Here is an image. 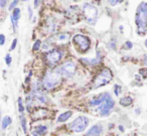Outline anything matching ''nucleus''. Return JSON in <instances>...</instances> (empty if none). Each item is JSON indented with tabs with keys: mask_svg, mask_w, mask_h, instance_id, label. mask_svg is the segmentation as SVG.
<instances>
[{
	"mask_svg": "<svg viewBox=\"0 0 147 136\" xmlns=\"http://www.w3.org/2000/svg\"><path fill=\"white\" fill-rule=\"evenodd\" d=\"M135 22L139 35H144L147 31V3L141 2L136 9Z\"/></svg>",
	"mask_w": 147,
	"mask_h": 136,
	"instance_id": "obj_1",
	"label": "nucleus"
},
{
	"mask_svg": "<svg viewBox=\"0 0 147 136\" xmlns=\"http://www.w3.org/2000/svg\"><path fill=\"white\" fill-rule=\"evenodd\" d=\"M61 77L59 73H57L55 71H49L47 72L45 78L42 81V86L47 90H51L55 87H57L61 82Z\"/></svg>",
	"mask_w": 147,
	"mask_h": 136,
	"instance_id": "obj_2",
	"label": "nucleus"
},
{
	"mask_svg": "<svg viewBox=\"0 0 147 136\" xmlns=\"http://www.w3.org/2000/svg\"><path fill=\"white\" fill-rule=\"evenodd\" d=\"M112 78H113V74L110 70L107 69V68L106 69H103L102 71H101V73L99 74L96 79H95L93 88L97 89V88H100V87H102V86L107 85V84L112 80Z\"/></svg>",
	"mask_w": 147,
	"mask_h": 136,
	"instance_id": "obj_3",
	"label": "nucleus"
},
{
	"mask_svg": "<svg viewBox=\"0 0 147 136\" xmlns=\"http://www.w3.org/2000/svg\"><path fill=\"white\" fill-rule=\"evenodd\" d=\"M55 71L59 73L61 77L71 78L76 73V65L73 62H67V63L63 64L61 67L57 68Z\"/></svg>",
	"mask_w": 147,
	"mask_h": 136,
	"instance_id": "obj_4",
	"label": "nucleus"
},
{
	"mask_svg": "<svg viewBox=\"0 0 147 136\" xmlns=\"http://www.w3.org/2000/svg\"><path fill=\"white\" fill-rule=\"evenodd\" d=\"M89 119L85 116H80L77 119H75L71 124H69V128L71 131L79 133V132H83L89 125Z\"/></svg>",
	"mask_w": 147,
	"mask_h": 136,
	"instance_id": "obj_5",
	"label": "nucleus"
},
{
	"mask_svg": "<svg viewBox=\"0 0 147 136\" xmlns=\"http://www.w3.org/2000/svg\"><path fill=\"white\" fill-rule=\"evenodd\" d=\"M83 12H84L88 22H90L91 24H95L97 17H98V10L96 7L89 3H85L83 6Z\"/></svg>",
	"mask_w": 147,
	"mask_h": 136,
	"instance_id": "obj_6",
	"label": "nucleus"
},
{
	"mask_svg": "<svg viewBox=\"0 0 147 136\" xmlns=\"http://www.w3.org/2000/svg\"><path fill=\"white\" fill-rule=\"evenodd\" d=\"M73 41L80 47V51L82 53H86L90 47V41L87 37L82 35H77L73 37Z\"/></svg>",
	"mask_w": 147,
	"mask_h": 136,
	"instance_id": "obj_7",
	"label": "nucleus"
},
{
	"mask_svg": "<svg viewBox=\"0 0 147 136\" xmlns=\"http://www.w3.org/2000/svg\"><path fill=\"white\" fill-rule=\"evenodd\" d=\"M114 106H115L114 100H112L111 97L108 98L102 105L99 106V108H98L99 114H100L102 117H106V116L110 115L111 111H112V109L114 108Z\"/></svg>",
	"mask_w": 147,
	"mask_h": 136,
	"instance_id": "obj_8",
	"label": "nucleus"
},
{
	"mask_svg": "<svg viewBox=\"0 0 147 136\" xmlns=\"http://www.w3.org/2000/svg\"><path fill=\"white\" fill-rule=\"evenodd\" d=\"M63 58V53L59 49H53L51 51H49L47 55V62L49 66H55L59 63Z\"/></svg>",
	"mask_w": 147,
	"mask_h": 136,
	"instance_id": "obj_9",
	"label": "nucleus"
},
{
	"mask_svg": "<svg viewBox=\"0 0 147 136\" xmlns=\"http://www.w3.org/2000/svg\"><path fill=\"white\" fill-rule=\"evenodd\" d=\"M31 95L33 96L34 100H36L39 104H45L47 101V97L45 95L41 90H32L31 91Z\"/></svg>",
	"mask_w": 147,
	"mask_h": 136,
	"instance_id": "obj_10",
	"label": "nucleus"
},
{
	"mask_svg": "<svg viewBox=\"0 0 147 136\" xmlns=\"http://www.w3.org/2000/svg\"><path fill=\"white\" fill-rule=\"evenodd\" d=\"M111 96L109 95L108 93H103L101 95H99L97 98H95L94 100L90 102V106H99V105H102L105 101H106L108 98H110Z\"/></svg>",
	"mask_w": 147,
	"mask_h": 136,
	"instance_id": "obj_11",
	"label": "nucleus"
},
{
	"mask_svg": "<svg viewBox=\"0 0 147 136\" xmlns=\"http://www.w3.org/2000/svg\"><path fill=\"white\" fill-rule=\"evenodd\" d=\"M103 131V126L100 124H96V125L92 126L89 129V131L86 133L85 136H99Z\"/></svg>",
	"mask_w": 147,
	"mask_h": 136,
	"instance_id": "obj_12",
	"label": "nucleus"
},
{
	"mask_svg": "<svg viewBox=\"0 0 147 136\" xmlns=\"http://www.w3.org/2000/svg\"><path fill=\"white\" fill-rule=\"evenodd\" d=\"M19 18H20V9L16 7V8L13 10L12 15L10 16V20H11V23H12V26H13V28H14V30H16V28H17Z\"/></svg>",
	"mask_w": 147,
	"mask_h": 136,
	"instance_id": "obj_13",
	"label": "nucleus"
},
{
	"mask_svg": "<svg viewBox=\"0 0 147 136\" xmlns=\"http://www.w3.org/2000/svg\"><path fill=\"white\" fill-rule=\"evenodd\" d=\"M69 39V37L67 33L65 35H55V37H51L49 39H47L49 43H67Z\"/></svg>",
	"mask_w": 147,
	"mask_h": 136,
	"instance_id": "obj_14",
	"label": "nucleus"
},
{
	"mask_svg": "<svg viewBox=\"0 0 147 136\" xmlns=\"http://www.w3.org/2000/svg\"><path fill=\"white\" fill-rule=\"evenodd\" d=\"M71 115H73V112H71V111L65 112V113H63L61 115H59V117L57 118V122H65V121H67L69 118L71 117Z\"/></svg>",
	"mask_w": 147,
	"mask_h": 136,
	"instance_id": "obj_15",
	"label": "nucleus"
},
{
	"mask_svg": "<svg viewBox=\"0 0 147 136\" xmlns=\"http://www.w3.org/2000/svg\"><path fill=\"white\" fill-rule=\"evenodd\" d=\"M81 61L85 64H88V65H91V66H95L97 64L100 63V58H97V59H82Z\"/></svg>",
	"mask_w": 147,
	"mask_h": 136,
	"instance_id": "obj_16",
	"label": "nucleus"
},
{
	"mask_svg": "<svg viewBox=\"0 0 147 136\" xmlns=\"http://www.w3.org/2000/svg\"><path fill=\"white\" fill-rule=\"evenodd\" d=\"M11 122H12V120H11L10 116H5V117L2 119V129L4 130L5 128L8 127V126L11 124Z\"/></svg>",
	"mask_w": 147,
	"mask_h": 136,
	"instance_id": "obj_17",
	"label": "nucleus"
},
{
	"mask_svg": "<svg viewBox=\"0 0 147 136\" xmlns=\"http://www.w3.org/2000/svg\"><path fill=\"white\" fill-rule=\"evenodd\" d=\"M131 104H132V99L129 97H123L122 99L120 100V105L124 106V107H128Z\"/></svg>",
	"mask_w": 147,
	"mask_h": 136,
	"instance_id": "obj_18",
	"label": "nucleus"
},
{
	"mask_svg": "<svg viewBox=\"0 0 147 136\" xmlns=\"http://www.w3.org/2000/svg\"><path fill=\"white\" fill-rule=\"evenodd\" d=\"M47 126L40 125V126H37V127L35 128L34 132H36V133H38V134H45V132H47Z\"/></svg>",
	"mask_w": 147,
	"mask_h": 136,
	"instance_id": "obj_19",
	"label": "nucleus"
},
{
	"mask_svg": "<svg viewBox=\"0 0 147 136\" xmlns=\"http://www.w3.org/2000/svg\"><path fill=\"white\" fill-rule=\"evenodd\" d=\"M47 30H49V32H53V31H55V22H53V20H49L47 19Z\"/></svg>",
	"mask_w": 147,
	"mask_h": 136,
	"instance_id": "obj_20",
	"label": "nucleus"
},
{
	"mask_svg": "<svg viewBox=\"0 0 147 136\" xmlns=\"http://www.w3.org/2000/svg\"><path fill=\"white\" fill-rule=\"evenodd\" d=\"M21 127H22V130L24 132V134L27 133V127H26V119H25L23 116H21Z\"/></svg>",
	"mask_w": 147,
	"mask_h": 136,
	"instance_id": "obj_21",
	"label": "nucleus"
},
{
	"mask_svg": "<svg viewBox=\"0 0 147 136\" xmlns=\"http://www.w3.org/2000/svg\"><path fill=\"white\" fill-rule=\"evenodd\" d=\"M122 92V88H121V86L119 85H115L114 86V93L116 96H119L120 95V93Z\"/></svg>",
	"mask_w": 147,
	"mask_h": 136,
	"instance_id": "obj_22",
	"label": "nucleus"
},
{
	"mask_svg": "<svg viewBox=\"0 0 147 136\" xmlns=\"http://www.w3.org/2000/svg\"><path fill=\"white\" fill-rule=\"evenodd\" d=\"M19 0H13L12 2H11V4L9 5V10H14L15 8H16V5L18 4Z\"/></svg>",
	"mask_w": 147,
	"mask_h": 136,
	"instance_id": "obj_23",
	"label": "nucleus"
},
{
	"mask_svg": "<svg viewBox=\"0 0 147 136\" xmlns=\"http://www.w3.org/2000/svg\"><path fill=\"white\" fill-rule=\"evenodd\" d=\"M40 45H41V41L38 39V41H35L34 45L32 47V51H38V49H40Z\"/></svg>",
	"mask_w": 147,
	"mask_h": 136,
	"instance_id": "obj_24",
	"label": "nucleus"
},
{
	"mask_svg": "<svg viewBox=\"0 0 147 136\" xmlns=\"http://www.w3.org/2000/svg\"><path fill=\"white\" fill-rule=\"evenodd\" d=\"M108 1V3L111 5V6H115V5H117L118 3H121L123 1V0H107Z\"/></svg>",
	"mask_w": 147,
	"mask_h": 136,
	"instance_id": "obj_25",
	"label": "nucleus"
},
{
	"mask_svg": "<svg viewBox=\"0 0 147 136\" xmlns=\"http://www.w3.org/2000/svg\"><path fill=\"white\" fill-rule=\"evenodd\" d=\"M18 108H19V112H20V113L24 112V107H23V105H22V99H21V98H18Z\"/></svg>",
	"mask_w": 147,
	"mask_h": 136,
	"instance_id": "obj_26",
	"label": "nucleus"
},
{
	"mask_svg": "<svg viewBox=\"0 0 147 136\" xmlns=\"http://www.w3.org/2000/svg\"><path fill=\"white\" fill-rule=\"evenodd\" d=\"M5 61H6V65L10 66L11 65V55L10 53H7L6 57H5Z\"/></svg>",
	"mask_w": 147,
	"mask_h": 136,
	"instance_id": "obj_27",
	"label": "nucleus"
},
{
	"mask_svg": "<svg viewBox=\"0 0 147 136\" xmlns=\"http://www.w3.org/2000/svg\"><path fill=\"white\" fill-rule=\"evenodd\" d=\"M126 45H124L123 47V49H132V43H130V41H127L126 43H125Z\"/></svg>",
	"mask_w": 147,
	"mask_h": 136,
	"instance_id": "obj_28",
	"label": "nucleus"
},
{
	"mask_svg": "<svg viewBox=\"0 0 147 136\" xmlns=\"http://www.w3.org/2000/svg\"><path fill=\"white\" fill-rule=\"evenodd\" d=\"M5 43V35H0V45H3Z\"/></svg>",
	"mask_w": 147,
	"mask_h": 136,
	"instance_id": "obj_29",
	"label": "nucleus"
},
{
	"mask_svg": "<svg viewBox=\"0 0 147 136\" xmlns=\"http://www.w3.org/2000/svg\"><path fill=\"white\" fill-rule=\"evenodd\" d=\"M16 43H17V39H13L12 45H11V51H13V49H15V47H16Z\"/></svg>",
	"mask_w": 147,
	"mask_h": 136,
	"instance_id": "obj_30",
	"label": "nucleus"
},
{
	"mask_svg": "<svg viewBox=\"0 0 147 136\" xmlns=\"http://www.w3.org/2000/svg\"><path fill=\"white\" fill-rule=\"evenodd\" d=\"M7 3V0H0V5H1V7H5V5H6Z\"/></svg>",
	"mask_w": 147,
	"mask_h": 136,
	"instance_id": "obj_31",
	"label": "nucleus"
},
{
	"mask_svg": "<svg viewBox=\"0 0 147 136\" xmlns=\"http://www.w3.org/2000/svg\"><path fill=\"white\" fill-rule=\"evenodd\" d=\"M28 14H29V19L32 18V9H31V7H28Z\"/></svg>",
	"mask_w": 147,
	"mask_h": 136,
	"instance_id": "obj_32",
	"label": "nucleus"
},
{
	"mask_svg": "<svg viewBox=\"0 0 147 136\" xmlns=\"http://www.w3.org/2000/svg\"><path fill=\"white\" fill-rule=\"evenodd\" d=\"M40 4V0H34V7H38Z\"/></svg>",
	"mask_w": 147,
	"mask_h": 136,
	"instance_id": "obj_33",
	"label": "nucleus"
},
{
	"mask_svg": "<svg viewBox=\"0 0 147 136\" xmlns=\"http://www.w3.org/2000/svg\"><path fill=\"white\" fill-rule=\"evenodd\" d=\"M144 65H145V66H147V55L144 58Z\"/></svg>",
	"mask_w": 147,
	"mask_h": 136,
	"instance_id": "obj_34",
	"label": "nucleus"
},
{
	"mask_svg": "<svg viewBox=\"0 0 147 136\" xmlns=\"http://www.w3.org/2000/svg\"><path fill=\"white\" fill-rule=\"evenodd\" d=\"M33 136H40V134L36 133V132H33Z\"/></svg>",
	"mask_w": 147,
	"mask_h": 136,
	"instance_id": "obj_35",
	"label": "nucleus"
},
{
	"mask_svg": "<svg viewBox=\"0 0 147 136\" xmlns=\"http://www.w3.org/2000/svg\"><path fill=\"white\" fill-rule=\"evenodd\" d=\"M119 129H120L121 130V131H124V128H123V126H119Z\"/></svg>",
	"mask_w": 147,
	"mask_h": 136,
	"instance_id": "obj_36",
	"label": "nucleus"
},
{
	"mask_svg": "<svg viewBox=\"0 0 147 136\" xmlns=\"http://www.w3.org/2000/svg\"><path fill=\"white\" fill-rule=\"evenodd\" d=\"M145 47H147V39H146V41H145Z\"/></svg>",
	"mask_w": 147,
	"mask_h": 136,
	"instance_id": "obj_37",
	"label": "nucleus"
},
{
	"mask_svg": "<svg viewBox=\"0 0 147 136\" xmlns=\"http://www.w3.org/2000/svg\"><path fill=\"white\" fill-rule=\"evenodd\" d=\"M22 1H28V0H22Z\"/></svg>",
	"mask_w": 147,
	"mask_h": 136,
	"instance_id": "obj_38",
	"label": "nucleus"
}]
</instances>
